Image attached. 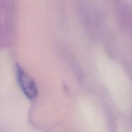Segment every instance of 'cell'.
I'll list each match as a JSON object with an SVG mask.
<instances>
[{"instance_id":"1","label":"cell","mask_w":132,"mask_h":132,"mask_svg":"<svg viewBox=\"0 0 132 132\" xmlns=\"http://www.w3.org/2000/svg\"><path fill=\"white\" fill-rule=\"evenodd\" d=\"M16 76L21 89L27 98L34 99L37 95V88L34 81L21 68L17 66Z\"/></svg>"}]
</instances>
